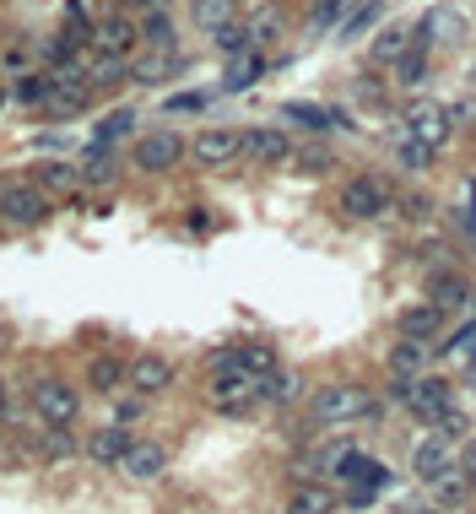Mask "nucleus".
I'll use <instances>...</instances> for the list:
<instances>
[{
  "instance_id": "1",
  "label": "nucleus",
  "mask_w": 476,
  "mask_h": 514,
  "mask_svg": "<svg viewBox=\"0 0 476 514\" xmlns=\"http://www.w3.org/2000/svg\"><path fill=\"white\" fill-rule=\"evenodd\" d=\"M309 417L320 428H352V423H363V417H379V406L363 385L336 379V385H320V395L309 401Z\"/></svg>"
},
{
  "instance_id": "2",
  "label": "nucleus",
  "mask_w": 476,
  "mask_h": 514,
  "mask_svg": "<svg viewBox=\"0 0 476 514\" xmlns=\"http://www.w3.org/2000/svg\"><path fill=\"white\" fill-rule=\"evenodd\" d=\"M49 217H55V206H49V195L33 179L0 184V222H11V228H44Z\"/></svg>"
},
{
  "instance_id": "3",
  "label": "nucleus",
  "mask_w": 476,
  "mask_h": 514,
  "mask_svg": "<svg viewBox=\"0 0 476 514\" xmlns=\"http://www.w3.org/2000/svg\"><path fill=\"white\" fill-rule=\"evenodd\" d=\"M33 412L44 417L49 428H71L76 417H82V390H76L71 379L49 374V379H38V385H33Z\"/></svg>"
},
{
  "instance_id": "4",
  "label": "nucleus",
  "mask_w": 476,
  "mask_h": 514,
  "mask_svg": "<svg viewBox=\"0 0 476 514\" xmlns=\"http://www.w3.org/2000/svg\"><path fill=\"white\" fill-rule=\"evenodd\" d=\"M206 401H211V412L238 417V412H249V406H255V379H249L244 368H211Z\"/></svg>"
},
{
  "instance_id": "5",
  "label": "nucleus",
  "mask_w": 476,
  "mask_h": 514,
  "mask_svg": "<svg viewBox=\"0 0 476 514\" xmlns=\"http://www.w3.org/2000/svg\"><path fill=\"white\" fill-rule=\"evenodd\" d=\"M190 152L184 147V136L179 130H147V136L136 141V152H130V163L141 168V174H168V168H179V157Z\"/></svg>"
},
{
  "instance_id": "6",
  "label": "nucleus",
  "mask_w": 476,
  "mask_h": 514,
  "mask_svg": "<svg viewBox=\"0 0 476 514\" xmlns=\"http://www.w3.org/2000/svg\"><path fill=\"white\" fill-rule=\"evenodd\" d=\"M390 206H395L390 184H385V179H374V174L352 179L347 190H341V212H347V217H357V222H374V217H385Z\"/></svg>"
},
{
  "instance_id": "7",
  "label": "nucleus",
  "mask_w": 476,
  "mask_h": 514,
  "mask_svg": "<svg viewBox=\"0 0 476 514\" xmlns=\"http://www.w3.org/2000/svg\"><path fill=\"white\" fill-rule=\"evenodd\" d=\"M190 152H195V163H201V168H228V163L244 157V136L228 130V125H211V130H201V136L190 141Z\"/></svg>"
},
{
  "instance_id": "8",
  "label": "nucleus",
  "mask_w": 476,
  "mask_h": 514,
  "mask_svg": "<svg viewBox=\"0 0 476 514\" xmlns=\"http://www.w3.org/2000/svg\"><path fill=\"white\" fill-rule=\"evenodd\" d=\"M455 406V385L439 374H417L412 379V401H406V412H417L422 423H439V417Z\"/></svg>"
},
{
  "instance_id": "9",
  "label": "nucleus",
  "mask_w": 476,
  "mask_h": 514,
  "mask_svg": "<svg viewBox=\"0 0 476 514\" xmlns=\"http://www.w3.org/2000/svg\"><path fill=\"white\" fill-rule=\"evenodd\" d=\"M136 44H141V28L125 17V11H109V17L92 22V49H98V55H125L130 60Z\"/></svg>"
},
{
  "instance_id": "10",
  "label": "nucleus",
  "mask_w": 476,
  "mask_h": 514,
  "mask_svg": "<svg viewBox=\"0 0 476 514\" xmlns=\"http://www.w3.org/2000/svg\"><path fill=\"white\" fill-rule=\"evenodd\" d=\"M449 120H455V114H449L444 103H417V109L406 114L401 136H412V141H422V147H433V152H439L444 141H449Z\"/></svg>"
},
{
  "instance_id": "11",
  "label": "nucleus",
  "mask_w": 476,
  "mask_h": 514,
  "mask_svg": "<svg viewBox=\"0 0 476 514\" xmlns=\"http://www.w3.org/2000/svg\"><path fill=\"white\" fill-rule=\"evenodd\" d=\"M244 157L260 168H276V163H293V141H287L282 125H255L244 136Z\"/></svg>"
},
{
  "instance_id": "12",
  "label": "nucleus",
  "mask_w": 476,
  "mask_h": 514,
  "mask_svg": "<svg viewBox=\"0 0 476 514\" xmlns=\"http://www.w3.org/2000/svg\"><path fill=\"white\" fill-rule=\"evenodd\" d=\"M125 385L136 395H163L174 385V363H168L163 352H141V358H130V368H125Z\"/></svg>"
},
{
  "instance_id": "13",
  "label": "nucleus",
  "mask_w": 476,
  "mask_h": 514,
  "mask_svg": "<svg viewBox=\"0 0 476 514\" xmlns=\"http://www.w3.org/2000/svg\"><path fill=\"white\" fill-rule=\"evenodd\" d=\"M336 477L347 482V493H379V487L390 482V466H385V460H374V455H363V450H352L347 460H341Z\"/></svg>"
},
{
  "instance_id": "14",
  "label": "nucleus",
  "mask_w": 476,
  "mask_h": 514,
  "mask_svg": "<svg viewBox=\"0 0 476 514\" xmlns=\"http://www.w3.org/2000/svg\"><path fill=\"white\" fill-rule=\"evenodd\" d=\"M119 471H125L130 482H157V477L168 471V450H163L157 439H136V444L125 450V460H119Z\"/></svg>"
},
{
  "instance_id": "15",
  "label": "nucleus",
  "mask_w": 476,
  "mask_h": 514,
  "mask_svg": "<svg viewBox=\"0 0 476 514\" xmlns=\"http://www.w3.org/2000/svg\"><path fill=\"white\" fill-rule=\"evenodd\" d=\"M130 428H119V423H109V428H98L87 439V460L92 466H103V471H119V460H125V450H130Z\"/></svg>"
},
{
  "instance_id": "16",
  "label": "nucleus",
  "mask_w": 476,
  "mask_h": 514,
  "mask_svg": "<svg viewBox=\"0 0 476 514\" xmlns=\"http://www.w3.org/2000/svg\"><path fill=\"white\" fill-rule=\"evenodd\" d=\"M179 49H152V55H141V60H130V82L136 87H163L168 76H179Z\"/></svg>"
},
{
  "instance_id": "17",
  "label": "nucleus",
  "mask_w": 476,
  "mask_h": 514,
  "mask_svg": "<svg viewBox=\"0 0 476 514\" xmlns=\"http://www.w3.org/2000/svg\"><path fill=\"white\" fill-rule=\"evenodd\" d=\"M460 33H466V22H460L455 17V11H428V17H422L417 22V33H412V44H422V49H428V44H455V38Z\"/></svg>"
},
{
  "instance_id": "18",
  "label": "nucleus",
  "mask_w": 476,
  "mask_h": 514,
  "mask_svg": "<svg viewBox=\"0 0 476 514\" xmlns=\"http://www.w3.org/2000/svg\"><path fill=\"white\" fill-rule=\"evenodd\" d=\"M449 466H455V455H449V439H444V433H433V439H422L417 450H412V471H417L422 482H433V477L449 471Z\"/></svg>"
},
{
  "instance_id": "19",
  "label": "nucleus",
  "mask_w": 476,
  "mask_h": 514,
  "mask_svg": "<svg viewBox=\"0 0 476 514\" xmlns=\"http://www.w3.org/2000/svg\"><path fill=\"white\" fill-rule=\"evenodd\" d=\"M33 184L44 195H71V190H82V168H76V163H38Z\"/></svg>"
},
{
  "instance_id": "20",
  "label": "nucleus",
  "mask_w": 476,
  "mask_h": 514,
  "mask_svg": "<svg viewBox=\"0 0 476 514\" xmlns=\"http://www.w3.org/2000/svg\"><path fill=\"white\" fill-rule=\"evenodd\" d=\"M401 336H412V341H433L439 336V325H444V309L439 303H417V309H401Z\"/></svg>"
},
{
  "instance_id": "21",
  "label": "nucleus",
  "mask_w": 476,
  "mask_h": 514,
  "mask_svg": "<svg viewBox=\"0 0 476 514\" xmlns=\"http://www.w3.org/2000/svg\"><path fill=\"white\" fill-rule=\"evenodd\" d=\"M433 487V509H460L471 498V477L460 466H449V471H439V477L428 482Z\"/></svg>"
},
{
  "instance_id": "22",
  "label": "nucleus",
  "mask_w": 476,
  "mask_h": 514,
  "mask_svg": "<svg viewBox=\"0 0 476 514\" xmlns=\"http://www.w3.org/2000/svg\"><path fill=\"white\" fill-rule=\"evenodd\" d=\"M330 509H341V504L325 482H298L293 498H287V514H330Z\"/></svg>"
},
{
  "instance_id": "23",
  "label": "nucleus",
  "mask_w": 476,
  "mask_h": 514,
  "mask_svg": "<svg viewBox=\"0 0 476 514\" xmlns=\"http://www.w3.org/2000/svg\"><path fill=\"white\" fill-rule=\"evenodd\" d=\"M255 401H260V406H287V401H298V374L271 368L266 379H255Z\"/></svg>"
},
{
  "instance_id": "24",
  "label": "nucleus",
  "mask_w": 476,
  "mask_h": 514,
  "mask_svg": "<svg viewBox=\"0 0 476 514\" xmlns=\"http://www.w3.org/2000/svg\"><path fill=\"white\" fill-rule=\"evenodd\" d=\"M49 87H55L49 71H22L17 82H11V98H17L22 109H49Z\"/></svg>"
},
{
  "instance_id": "25",
  "label": "nucleus",
  "mask_w": 476,
  "mask_h": 514,
  "mask_svg": "<svg viewBox=\"0 0 476 514\" xmlns=\"http://www.w3.org/2000/svg\"><path fill=\"white\" fill-rule=\"evenodd\" d=\"M260 71H266V60H260V49H249V55L228 60V71H222V92H249L260 82Z\"/></svg>"
},
{
  "instance_id": "26",
  "label": "nucleus",
  "mask_w": 476,
  "mask_h": 514,
  "mask_svg": "<svg viewBox=\"0 0 476 514\" xmlns=\"http://www.w3.org/2000/svg\"><path fill=\"white\" fill-rule=\"evenodd\" d=\"M125 358H114V352H103V358H92L87 363V385L98 390V395H114L119 385H125Z\"/></svg>"
},
{
  "instance_id": "27",
  "label": "nucleus",
  "mask_w": 476,
  "mask_h": 514,
  "mask_svg": "<svg viewBox=\"0 0 476 514\" xmlns=\"http://www.w3.org/2000/svg\"><path fill=\"white\" fill-rule=\"evenodd\" d=\"M422 363H428V341H412V336H401L390 347V374H401V379H417L422 374Z\"/></svg>"
},
{
  "instance_id": "28",
  "label": "nucleus",
  "mask_w": 476,
  "mask_h": 514,
  "mask_svg": "<svg viewBox=\"0 0 476 514\" xmlns=\"http://www.w3.org/2000/svg\"><path fill=\"white\" fill-rule=\"evenodd\" d=\"M190 17L201 33H217V28H228V22H238V0H195Z\"/></svg>"
},
{
  "instance_id": "29",
  "label": "nucleus",
  "mask_w": 476,
  "mask_h": 514,
  "mask_svg": "<svg viewBox=\"0 0 476 514\" xmlns=\"http://www.w3.org/2000/svg\"><path fill=\"white\" fill-rule=\"evenodd\" d=\"M233 363L244 368L249 379H266L271 368H276V352L266 347V341H238V347H233Z\"/></svg>"
},
{
  "instance_id": "30",
  "label": "nucleus",
  "mask_w": 476,
  "mask_h": 514,
  "mask_svg": "<svg viewBox=\"0 0 476 514\" xmlns=\"http://www.w3.org/2000/svg\"><path fill=\"white\" fill-rule=\"evenodd\" d=\"M87 82H92V87L130 82V60H125V55H98V49H92V60H87Z\"/></svg>"
},
{
  "instance_id": "31",
  "label": "nucleus",
  "mask_w": 476,
  "mask_h": 514,
  "mask_svg": "<svg viewBox=\"0 0 476 514\" xmlns=\"http://www.w3.org/2000/svg\"><path fill=\"white\" fill-rule=\"evenodd\" d=\"M406 49H412V33H406V28H385L374 44H368V65H395Z\"/></svg>"
},
{
  "instance_id": "32",
  "label": "nucleus",
  "mask_w": 476,
  "mask_h": 514,
  "mask_svg": "<svg viewBox=\"0 0 476 514\" xmlns=\"http://www.w3.org/2000/svg\"><path fill=\"white\" fill-rule=\"evenodd\" d=\"M282 120H293V125H303V130H314V136L336 130V114L320 109V103H282Z\"/></svg>"
},
{
  "instance_id": "33",
  "label": "nucleus",
  "mask_w": 476,
  "mask_h": 514,
  "mask_svg": "<svg viewBox=\"0 0 476 514\" xmlns=\"http://www.w3.org/2000/svg\"><path fill=\"white\" fill-rule=\"evenodd\" d=\"M130 125H136V109H109L98 125H92V147H114V141H125Z\"/></svg>"
},
{
  "instance_id": "34",
  "label": "nucleus",
  "mask_w": 476,
  "mask_h": 514,
  "mask_svg": "<svg viewBox=\"0 0 476 514\" xmlns=\"http://www.w3.org/2000/svg\"><path fill=\"white\" fill-rule=\"evenodd\" d=\"M390 71H395V87H422V76H428V49L412 44L401 60L390 65Z\"/></svg>"
},
{
  "instance_id": "35",
  "label": "nucleus",
  "mask_w": 476,
  "mask_h": 514,
  "mask_svg": "<svg viewBox=\"0 0 476 514\" xmlns=\"http://www.w3.org/2000/svg\"><path fill=\"white\" fill-rule=\"evenodd\" d=\"M33 450L44 455V460H65V455H76V433L44 423V428H38V444H33Z\"/></svg>"
},
{
  "instance_id": "36",
  "label": "nucleus",
  "mask_w": 476,
  "mask_h": 514,
  "mask_svg": "<svg viewBox=\"0 0 476 514\" xmlns=\"http://www.w3.org/2000/svg\"><path fill=\"white\" fill-rule=\"evenodd\" d=\"M357 6V0H314L309 6V33H330V28H341V17Z\"/></svg>"
},
{
  "instance_id": "37",
  "label": "nucleus",
  "mask_w": 476,
  "mask_h": 514,
  "mask_svg": "<svg viewBox=\"0 0 476 514\" xmlns=\"http://www.w3.org/2000/svg\"><path fill=\"white\" fill-rule=\"evenodd\" d=\"M244 28H249V44H255V49H266L271 38L282 33V6H260L255 17L244 22Z\"/></svg>"
},
{
  "instance_id": "38",
  "label": "nucleus",
  "mask_w": 476,
  "mask_h": 514,
  "mask_svg": "<svg viewBox=\"0 0 476 514\" xmlns=\"http://www.w3.org/2000/svg\"><path fill=\"white\" fill-rule=\"evenodd\" d=\"M76 168H82V184H109L114 179V147H87V157Z\"/></svg>"
},
{
  "instance_id": "39",
  "label": "nucleus",
  "mask_w": 476,
  "mask_h": 514,
  "mask_svg": "<svg viewBox=\"0 0 476 514\" xmlns=\"http://www.w3.org/2000/svg\"><path fill=\"white\" fill-rule=\"evenodd\" d=\"M211 44H217L222 60H238V55H249V49H255V44H249V28H244V22H228V28H217V33H211Z\"/></svg>"
},
{
  "instance_id": "40",
  "label": "nucleus",
  "mask_w": 476,
  "mask_h": 514,
  "mask_svg": "<svg viewBox=\"0 0 476 514\" xmlns=\"http://www.w3.org/2000/svg\"><path fill=\"white\" fill-rule=\"evenodd\" d=\"M374 22H379V0H363V6H352L347 17H341V28H336V33L352 44V38H363L368 28H374Z\"/></svg>"
},
{
  "instance_id": "41",
  "label": "nucleus",
  "mask_w": 476,
  "mask_h": 514,
  "mask_svg": "<svg viewBox=\"0 0 476 514\" xmlns=\"http://www.w3.org/2000/svg\"><path fill=\"white\" fill-rule=\"evenodd\" d=\"M141 28V44L147 49H174V22H168V11H152L147 22H136Z\"/></svg>"
},
{
  "instance_id": "42",
  "label": "nucleus",
  "mask_w": 476,
  "mask_h": 514,
  "mask_svg": "<svg viewBox=\"0 0 476 514\" xmlns=\"http://www.w3.org/2000/svg\"><path fill=\"white\" fill-rule=\"evenodd\" d=\"M444 358H449V363H460V368H476V320H471V325H460V331L449 336Z\"/></svg>"
},
{
  "instance_id": "43",
  "label": "nucleus",
  "mask_w": 476,
  "mask_h": 514,
  "mask_svg": "<svg viewBox=\"0 0 476 514\" xmlns=\"http://www.w3.org/2000/svg\"><path fill=\"white\" fill-rule=\"evenodd\" d=\"M395 157H401V168H412V174H422V168L433 163V147H422V141H412V136H401V130H395Z\"/></svg>"
},
{
  "instance_id": "44",
  "label": "nucleus",
  "mask_w": 476,
  "mask_h": 514,
  "mask_svg": "<svg viewBox=\"0 0 476 514\" xmlns=\"http://www.w3.org/2000/svg\"><path fill=\"white\" fill-rule=\"evenodd\" d=\"M428 303H439V309L449 314V309H455V303H466L471 293H466V282H460V276H433V287H428Z\"/></svg>"
},
{
  "instance_id": "45",
  "label": "nucleus",
  "mask_w": 476,
  "mask_h": 514,
  "mask_svg": "<svg viewBox=\"0 0 476 514\" xmlns=\"http://www.w3.org/2000/svg\"><path fill=\"white\" fill-rule=\"evenodd\" d=\"M293 163H298V174H330V168H336V152L314 141V147H298L293 152Z\"/></svg>"
},
{
  "instance_id": "46",
  "label": "nucleus",
  "mask_w": 476,
  "mask_h": 514,
  "mask_svg": "<svg viewBox=\"0 0 476 514\" xmlns=\"http://www.w3.org/2000/svg\"><path fill=\"white\" fill-rule=\"evenodd\" d=\"M439 433H444L449 444H466V439H471V417H466V412H455V406H449V412L439 417Z\"/></svg>"
},
{
  "instance_id": "47",
  "label": "nucleus",
  "mask_w": 476,
  "mask_h": 514,
  "mask_svg": "<svg viewBox=\"0 0 476 514\" xmlns=\"http://www.w3.org/2000/svg\"><path fill=\"white\" fill-rule=\"evenodd\" d=\"M163 109H168V114H195V109H206V92H174Z\"/></svg>"
},
{
  "instance_id": "48",
  "label": "nucleus",
  "mask_w": 476,
  "mask_h": 514,
  "mask_svg": "<svg viewBox=\"0 0 476 514\" xmlns=\"http://www.w3.org/2000/svg\"><path fill=\"white\" fill-rule=\"evenodd\" d=\"M460 471H466L471 487H476V439H466V450H460Z\"/></svg>"
},
{
  "instance_id": "49",
  "label": "nucleus",
  "mask_w": 476,
  "mask_h": 514,
  "mask_svg": "<svg viewBox=\"0 0 476 514\" xmlns=\"http://www.w3.org/2000/svg\"><path fill=\"white\" fill-rule=\"evenodd\" d=\"M0 417H6V379H0Z\"/></svg>"
},
{
  "instance_id": "50",
  "label": "nucleus",
  "mask_w": 476,
  "mask_h": 514,
  "mask_svg": "<svg viewBox=\"0 0 476 514\" xmlns=\"http://www.w3.org/2000/svg\"><path fill=\"white\" fill-rule=\"evenodd\" d=\"M412 514H444V509H433V504H428V509H412Z\"/></svg>"
},
{
  "instance_id": "51",
  "label": "nucleus",
  "mask_w": 476,
  "mask_h": 514,
  "mask_svg": "<svg viewBox=\"0 0 476 514\" xmlns=\"http://www.w3.org/2000/svg\"><path fill=\"white\" fill-rule=\"evenodd\" d=\"M147 6H157V11H163V6H168V0H147Z\"/></svg>"
},
{
  "instance_id": "52",
  "label": "nucleus",
  "mask_w": 476,
  "mask_h": 514,
  "mask_svg": "<svg viewBox=\"0 0 476 514\" xmlns=\"http://www.w3.org/2000/svg\"><path fill=\"white\" fill-rule=\"evenodd\" d=\"M0 103H6V92H0Z\"/></svg>"
},
{
  "instance_id": "53",
  "label": "nucleus",
  "mask_w": 476,
  "mask_h": 514,
  "mask_svg": "<svg viewBox=\"0 0 476 514\" xmlns=\"http://www.w3.org/2000/svg\"><path fill=\"white\" fill-rule=\"evenodd\" d=\"M471 309H476V298H471Z\"/></svg>"
},
{
  "instance_id": "54",
  "label": "nucleus",
  "mask_w": 476,
  "mask_h": 514,
  "mask_svg": "<svg viewBox=\"0 0 476 514\" xmlns=\"http://www.w3.org/2000/svg\"><path fill=\"white\" fill-rule=\"evenodd\" d=\"M330 514H341V509H330Z\"/></svg>"
}]
</instances>
